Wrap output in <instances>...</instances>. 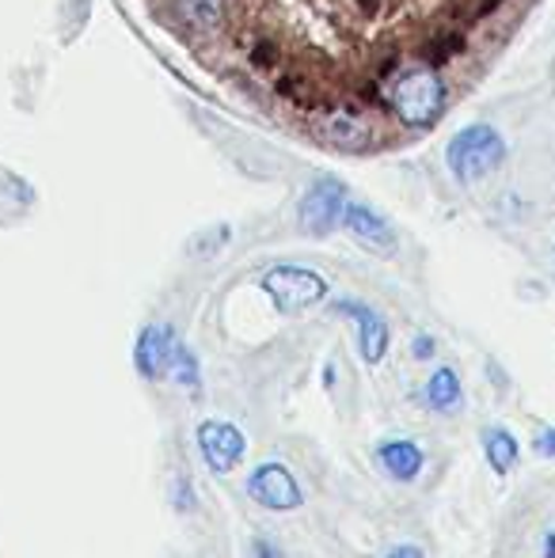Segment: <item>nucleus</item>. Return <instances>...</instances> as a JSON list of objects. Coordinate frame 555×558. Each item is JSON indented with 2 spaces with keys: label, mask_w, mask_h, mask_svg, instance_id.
<instances>
[{
  "label": "nucleus",
  "mask_w": 555,
  "mask_h": 558,
  "mask_svg": "<svg viewBox=\"0 0 555 558\" xmlns=\"http://www.w3.org/2000/svg\"><path fill=\"white\" fill-rule=\"evenodd\" d=\"M483 452H487V463L495 468V475H510V468L518 463L521 445L514 441L510 429L495 426V429H487V434H483Z\"/></svg>",
  "instance_id": "11"
},
{
  "label": "nucleus",
  "mask_w": 555,
  "mask_h": 558,
  "mask_svg": "<svg viewBox=\"0 0 555 558\" xmlns=\"http://www.w3.org/2000/svg\"><path fill=\"white\" fill-rule=\"evenodd\" d=\"M533 448H536V452H541V456H555V429H548V434L536 437Z\"/></svg>",
  "instance_id": "14"
},
{
  "label": "nucleus",
  "mask_w": 555,
  "mask_h": 558,
  "mask_svg": "<svg viewBox=\"0 0 555 558\" xmlns=\"http://www.w3.org/2000/svg\"><path fill=\"white\" fill-rule=\"evenodd\" d=\"M339 225L347 228V232L354 235L365 251H377V255H393L396 251L393 225H388L381 214H373L370 206H362V202H347V206H342Z\"/></svg>",
  "instance_id": "8"
},
{
  "label": "nucleus",
  "mask_w": 555,
  "mask_h": 558,
  "mask_svg": "<svg viewBox=\"0 0 555 558\" xmlns=\"http://www.w3.org/2000/svg\"><path fill=\"white\" fill-rule=\"evenodd\" d=\"M179 338L168 324H148L145 331L137 335L134 345V365L145 380H164L171 368V357H176Z\"/></svg>",
  "instance_id": "7"
},
{
  "label": "nucleus",
  "mask_w": 555,
  "mask_h": 558,
  "mask_svg": "<svg viewBox=\"0 0 555 558\" xmlns=\"http://www.w3.org/2000/svg\"><path fill=\"white\" fill-rule=\"evenodd\" d=\"M263 289H267V296L275 301L281 316L309 312L327 296V281L316 270H304V266H275L263 278Z\"/></svg>",
  "instance_id": "2"
},
{
  "label": "nucleus",
  "mask_w": 555,
  "mask_h": 558,
  "mask_svg": "<svg viewBox=\"0 0 555 558\" xmlns=\"http://www.w3.org/2000/svg\"><path fill=\"white\" fill-rule=\"evenodd\" d=\"M411 353H415L419 361L434 357V338H430V335H419L415 342H411Z\"/></svg>",
  "instance_id": "13"
},
{
  "label": "nucleus",
  "mask_w": 555,
  "mask_h": 558,
  "mask_svg": "<svg viewBox=\"0 0 555 558\" xmlns=\"http://www.w3.org/2000/svg\"><path fill=\"white\" fill-rule=\"evenodd\" d=\"M255 555H260V558H278L275 547H270L267 539H255Z\"/></svg>",
  "instance_id": "16"
},
{
  "label": "nucleus",
  "mask_w": 555,
  "mask_h": 558,
  "mask_svg": "<svg viewBox=\"0 0 555 558\" xmlns=\"http://www.w3.org/2000/svg\"><path fill=\"white\" fill-rule=\"evenodd\" d=\"M335 312L347 319H354L358 327V350H362V361L365 365H381L388 353V324L385 316H381L377 308H370V304L362 301H339L335 304Z\"/></svg>",
  "instance_id": "5"
},
{
  "label": "nucleus",
  "mask_w": 555,
  "mask_h": 558,
  "mask_svg": "<svg viewBox=\"0 0 555 558\" xmlns=\"http://www.w3.org/2000/svg\"><path fill=\"white\" fill-rule=\"evenodd\" d=\"M198 452L214 475H229V471H237L240 460H244L248 441L232 422L206 418V422H198Z\"/></svg>",
  "instance_id": "4"
},
{
  "label": "nucleus",
  "mask_w": 555,
  "mask_h": 558,
  "mask_svg": "<svg viewBox=\"0 0 555 558\" xmlns=\"http://www.w3.org/2000/svg\"><path fill=\"white\" fill-rule=\"evenodd\" d=\"M385 558H422L419 547H396L393 555H385Z\"/></svg>",
  "instance_id": "15"
},
{
  "label": "nucleus",
  "mask_w": 555,
  "mask_h": 558,
  "mask_svg": "<svg viewBox=\"0 0 555 558\" xmlns=\"http://www.w3.org/2000/svg\"><path fill=\"white\" fill-rule=\"evenodd\" d=\"M342 206H347V191H342L339 183L324 179V183L309 186V194H304V202H301V228L309 235H327L339 225Z\"/></svg>",
  "instance_id": "6"
},
{
  "label": "nucleus",
  "mask_w": 555,
  "mask_h": 558,
  "mask_svg": "<svg viewBox=\"0 0 555 558\" xmlns=\"http://www.w3.org/2000/svg\"><path fill=\"white\" fill-rule=\"evenodd\" d=\"M544 558H555V532L544 536Z\"/></svg>",
  "instance_id": "17"
},
{
  "label": "nucleus",
  "mask_w": 555,
  "mask_h": 558,
  "mask_svg": "<svg viewBox=\"0 0 555 558\" xmlns=\"http://www.w3.org/2000/svg\"><path fill=\"white\" fill-rule=\"evenodd\" d=\"M445 160L460 186H480L506 163V141L495 125H464L453 133Z\"/></svg>",
  "instance_id": "1"
},
{
  "label": "nucleus",
  "mask_w": 555,
  "mask_h": 558,
  "mask_svg": "<svg viewBox=\"0 0 555 558\" xmlns=\"http://www.w3.org/2000/svg\"><path fill=\"white\" fill-rule=\"evenodd\" d=\"M422 403L430 411H453L460 403V376L453 368H437L426 380V388H422Z\"/></svg>",
  "instance_id": "10"
},
{
  "label": "nucleus",
  "mask_w": 555,
  "mask_h": 558,
  "mask_svg": "<svg viewBox=\"0 0 555 558\" xmlns=\"http://www.w3.org/2000/svg\"><path fill=\"white\" fill-rule=\"evenodd\" d=\"M377 460L393 478L411 483V478L422 471V460H426V456H422V448L415 441H385V445H381V452H377Z\"/></svg>",
  "instance_id": "9"
},
{
  "label": "nucleus",
  "mask_w": 555,
  "mask_h": 558,
  "mask_svg": "<svg viewBox=\"0 0 555 558\" xmlns=\"http://www.w3.org/2000/svg\"><path fill=\"white\" fill-rule=\"evenodd\" d=\"M248 498L270 513H293L304 506V490L286 463H260L248 475Z\"/></svg>",
  "instance_id": "3"
},
{
  "label": "nucleus",
  "mask_w": 555,
  "mask_h": 558,
  "mask_svg": "<svg viewBox=\"0 0 555 558\" xmlns=\"http://www.w3.org/2000/svg\"><path fill=\"white\" fill-rule=\"evenodd\" d=\"M168 376L176 384H183V388H198V357H194V353L186 350L183 342L176 345V357H171Z\"/></svg>",
  "instance_id": "12"
}]
</instances>
